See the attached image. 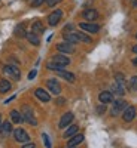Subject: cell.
I'll return each instance as SVG.
<instances>
[{
  "mask_svg": "<svg viewBox=\"0 0 137 148\" xmlns=\"http://www.w3.org/2000/svg\"><path fill=\"white\" fill-rule=\"evenodd\" d=\"M61 0H46V3H48V6L49 8H52V6H55L57 3H60Z\"/></svg>",
  "mask_w": 137,
  "mask_h": 148,
  "instance_id": "obj_32",
  "label": "cell"
},
{
  "mask_svg": "<svg viewBox=\"0 0 137 148\" xmlns=\"http://www.w3.org/2000/svg\"><path fill=\"white\" fill-rule=\"evenodd\" d=\"M97 111H98V113H100V114H102V113H103V111H104V105H102V107H98V108H97Z\"/></svg>",
  "mask_w": 137,
  "mask_h": 148,
  "instance_id": "obj_36",
  "label": "cell"
},
{
  "mask_svg": "<svg viewBox=\"0 0 137 148\" xmlns=\"http://www.w3.org/2000/svg\"><path fill=\"white\" fill-rule=\"evenodd\" d=\"M133 6H134V8H137V0H133Z\"/></svg>",
  "mask_w": 137,
  "mask_h": 148,
  "instance_id": "obj_39",
  "label": "cell"
},
{
  "mask_svg": "<svg viewBox=\"0 0 137 148\" xmlns=\"http://www.w3.org/2000/svg\"><path fill=\"white\" fill-rule=\"evenodd\" d=\"M3 71L8 74V76H10L14 80H19L21 79V71L15 65H5L3 67Z\"/></svg>",
  "mask_w": 137,
  "mask_h": 148,
  "instance_id": "obj_3",
  "label": "cell"
},
{
  "mask_svg": "<svg viewBox=\"0 0 137 148\" xmlns=\"http://www.w3.org/2000/svg\"><path fill=\"white\" fill-rule=\"evenodd\" d=\"M133 52H134V53H137V45H136V46H133Z\"/></svg>",
  "mask_w": 137,
  "mask_h": 148,
  "instance_id": "obj_37",
  "label": "cell"
},
{
  "mask_svg": "<svg viewBox=\"0 0 137 148\" xmlns=\"http://www.w3.org/2000/svg\"><path fill=\"white\" fill-rule=\"evenodd\" d=\"M10 120L14 121V123H21L22 121V117H21V114L18 113L17 110H12L10 111Z\"/></svg>",
  "mask_w": 137,
  "mask_h": 148,
  "instance_id": "obj_21",
  "label": "cell"
},
{
  "mask_svg": "<svg viewBox=\"0 0 137 148\" xmlns=\"http://www.w3.org/2000/svg\"><path fill=\"white\" fill-rule=\"evenodd\" d=\"M36 74H37V71H36V70H31L30 74H29V80H33V79L36 77Z\"/></svg>",
  "mask_w": 137,
  "mask_h": 148,
  "instance_id": "obj_33",
  "label": "cell"
},
{
  "mask_svg": "<svg viewBox=\"0 0 137 148\" xmlns=\"http://www.w3.org/2000/svg\"><path fill=\"white\" fill-rule=\"evenodd\" d=\"M31 31H33L34 34L39 36V34H42V33L45 31V27L42 25V22H40V21H34V22H33V25H31Z\"/></svg>",
  "mask_w": 137,
  "mask_h": 148,
  "instance_id": "obj_16",
  "label": "cell"
},
{
  "mask_svg": "<svg viewBox=\"0 0 137 148\" xmlns=\"http://www.w3.org/2000/svg\"><path fill=\"white\" fill-rule=\"evenodd\" d=\"M0 130H2V133H3V135H9V133H10V130H12L10 123H9V121H5L3 125H2V127H0Z\"/></svg>",
  "mask_w": 137,
  "mask_h": 148,
  "instance_id": "obj_27",
  "label": "cell"
},
{
  "mask_svg": "<svg viewBox=\"0 0 137 148\" xmlns=\"http://www.w3.org/2000/svg\"><path fill=\"white\" fill-rule=\"evenodd\" d=\"M0 121H2V116H0Z\"/></svg>",
  "mask_w": 137,
  "mask_h": 148,
  "instance_id": "obj_41",
  "label": "cell"
},
{
  "mask_svg": "<svg viewBox=\"0 0 137 148\" xmlns=\"http://www.w3.org/2000/svg\"><path fill=\"white\" fill-rule=\"evenodd\" d=\"M134 117H136V108L134 107H127L125 111H124V114H122L124 121H131V120H134Z\"/></svg>",
  "mask_w": 137,
  "mask_h": 148,
  "instance_id": "obj_9",
  "label": "cell"
},
{
  "mask_svg": "<svg viewBox=\"0 0 137 148\" xmlns=\"http://www.w3.org/2000/svg\"><path fill=\"white\" fill-rule=\"evenodd\" d=\"M98 99H100V102H103V104H109V102L113 101V93L104 90V92H102L100 95H98Z\"/></svg>",
  "mask_w": 137,
  "mask_h": 148,
  "instance_id": "obj_11",
  "label": "cell"
},
{
  "mask_svg": "<svg viewBox=\"0 0 137 148\" xmlns=\"http://www.w3.org/2000/svg\"><path fill=\"white\" fill-rule=\"evenodd\" d=\"M115 79H116V83H119V84L124 86V82H125V80H124V74L116 73V74H115Z\"/></svg>",
  "mask_w": 137,
  "mask_h": 148,
  "instance_id": "obj_29",
  "label": "cell"
},
{
  "mask_svg": "<svg viewBox=\"0 0 137 148\" xmlns=\"http://www.w3.org/2000/svg\"><path fill=\"white\" fill-rule=\"evenodd\" d=\"M125 108H127V102L122 101V99H118V101L113 102V107H112V110H110V114L113 116V117H116V116H119Z\"/></svg>",
  "mask_w": 137,
  "mask_h": 148,
  "instance_id": "obj_2",
  "label": "cell"
},
{
  "mask_svg": "<svg viewBox=\"0 0 137 148\" xmlns=\"http://www.w3.org/2000/svg\"><path fill=\"white\" fill-rule=\"evenodd\" d=\"M83 141V135H73L72 136V139H69V147H76V145H79L81 142Z\"/></svg>",
  "mask_w": 137,
  "mask_h": 148,
  "instance_id": "obj_18",
  "label": "cell"
},
{
  "mask_svg": "<svg viewBox=\"0 0 137 148\" xmlns=\"http://www.w3.org/2000/svg\"><path fill=\"white\" fill-rule=\"evenodd\" d=\"M64 102H66V99H63V98H60V99H57V104H58V105H63Z\"/></svg>",
  "mask_w": 137,
  "mask_h": 148,
  "instance_id": "obj_35",
  "label": "cell"
},
{
  "mask_svg": "<svg viewBox=\"0 0 137 148\" xmlns=\"http://www.w3.org/2000/svg\"><path fill=\"white\" fill-rule=\"evenodd\" d=\"M22 120H26L27 123H30V125H33V126L37 125V120H36L34 116H33L31 108L27 107V105H24V107H22Z\"/></svg>",
  "mask_w": 137,
  "mask_h": 148,
  "instance_id": "obj_1",
  "label": "cell"
},
{
  "mask_svg": "<svg viewBox=\"0 0 137 148\" xmlns=\"http://www.w3.org/2000/svg\"><path fill=\"white\" fill-rule=\"evenodd\" d=\"M61 16H63V10L61 9H57V10H54L51 15L48 16V24L49 25H57V24L60 22V19H61Z\"/></svg>",
  "mask_w": 137,
  "mask_h": 148,
  "instance_id": "obj_5",
  "label": "cell"
},
{
  "mask_svg": "<svg viewBox=\"0 0 137 148\" xmlns=\"http://www.w3.org/2000/svg\"><path fill=\"white\" fill-rule=\"evenodd\" d=\"M42 138H43V142H45V147H46V148H51V147H52V145H51V141H49V138H48L46 133L42 135Z\"/></svg>",
  "mask_w": 137,
  "mask_h": 148,
  "instance_id": "obj_30",
  "label": "cell"
},
{
  "mask_svg": "<svg viewBox=\"0 0 137 148\" xmlns=\"http://www.w3.org/2000/svg\"><path fill=\"white\" fill-rule=\"evenodd\" d=\"M9 89H10V83H9L8 80H5V79L0 80V93H5V92H8Z\"/></svg>",
  "mask_w": 137,
  "mask_h": 148,
  "instance_id": "obj_22",
  "label": "cell"
},
{
  "mask_svg": "<svg viewBox=\"0 0 137 148\" xmlns=\"http://www.w3.org/2000/svg\"><path fill=\"white\" fill-rule=\"evenodd\" d=\"M46 2V0H33V2H31V6L33 8H37V6H40L42 3H45Z\"/></svg>",
  "mask_w": 137,
  "mask_h": 148,
  "instance_id": "obj_31",
  "label": "cell"
},
{
  "mask_svg": "<svg viewBox=\"0 0 137 148\" xmlns=\"http://www.w3.org/2000/svg\"><path fill=\"white\" fill-rule=\"evenodd\" d=\"M14 138L17 142H29L30 141V136H29V133L24 130V129H15L14 130Z\"/></svg>",
  "mask_w": 137,
  "mask_h": 148,
  "instance_id": "obj_4",
  "label": "cell"
},
{
  "mask_svg": "<svg viewBox=\"0 0 137 148\" xmlns=\"http://www.w3.org/2000/svg\"><path fill=\"white\" fill-rule=\"evenodd\" d=\"M79 28L86 31V33H98V30H100V27L97 24H90V22H81Z\"/></svg>",
  "mask_w": 137,
  "mask_h": 148,
  "instance_id": "obj_7",
  "label": "cell"
},
{
  "mask_svg": "<svg viewBox=\"0 0 137 148\" xmlns=\"http://www.w3.org/2000/svg\"><path fill=\"white\" fill-rule=\"evenodd\" d=\"M130 88H131L133 90H137V76L131 77V80H130Z\"/></svg>",
  "mask_w": 137,
  "mask_h": 148,
  "instance_id": "obj_28",
  "label": "cell"
},
{
  "mask_svg": "<svg viewBox=\"0 0 137 148\" xmlns=\"http://www.w3.org/2000/svg\"><path fill=\"white\" fill-rule=\"evenodd\" d=\"M27 40L31 43V45H34V46H39L40 45V39H39V36H37V34H34L33 31L31 33H27Z\"/></svg>",
  "mask_w": 137,
  "mask_h": 148,
  "instance_id": "obj_17",
  "label": "cell"
},
{
  "mask_svg": "<svg viewBox=\"0 0 137 148\" xmlns=\"http://www.w3.org/2000/svg\"><path fill=\"white\" fill-rule=\"evenodd\" d=\"M133 64H134V65L137 67V58H134V59H133Z\"/></svg>",
  "mask_w": 137,
  "mask_h": 148,
  "instance_id": "obj_38",
  "label": "cell"
},
{
  "mask_svg": "<svg viewBox=\"0 0 137 148\" xmlns=\"http://www.w3.org/2000/svg\"><path fill=\"white\" fill-rule=\"evenodd\" d=\"M112 93H116V95H124L125 92H124V86L119 84V83H115L113 86H112Z\"/></svg>",
  "mask_w": 137,
  "mask_h": 148,
  "instance_id": "obj_23",
  "label": "cell"
},
{
  "mask_svg": "<svg viewBox=\"0 0 137 148\" xmlns=\"http://www.w3.org/2000/svg\"><path fill=\"white\" fill-rule=\"evenodd\" d=\"M52 61H54V62L55 64H60V65H69L70 64V59L67 58V56H64V55H54V58H52Z\"/></svg>",
  "mask_w": 137,
  "mask_h": 148,
  "instance_id": "obj_13",
  "label": "cell"
},
{
  "mask_svg": "<svg viewBox=\"0 0 137 148\" xmlns=\"http://www.w3.org/2000/svg\"><path fill=\"white\" fill-rule=\"evenodd\" d=\"M78 129H79V127H78L76 125H73L72 127H69V129H67V130L64 132V138H72V136H73V135H76V132H78Z\"/></svg>",
  "mask_w": 137,
  "mask_h": 148,
  "instance_id": "obj_24",
  "label": "cell"
},
{
  "mask_svg": "<svg viewBox=\"0 0 137 148\" xmlns=\"http://www.w3.org/2000/svg\"><path fill=\"white\" fill-rule=\"evenodd\" d=\"M69 148H76V147H69Z\"/></svg>",
  "mask_w": 137,
  "mask_h": 148,
  "instance_id": "obj_40",
  "label": "cell"
},
{
  "mask_svg": "<svg viewBox=\"0 0 137 148\" xmlns=\"http://www.w3.org/2000/svg\"><path fill=\"white\" fill-rule=\"evenodd\" d=\"M14 33H15V36H17V37H26V36H27L26 25H24V24H19V25H17V27H15V30H14Z\"/></svg>",
  "mask_w": 137,
  "mask_h": 148,
  "instance_id": "obj_20",
  "label": "cell"
},
{
  "mask_svg": "<svg viewBox=\"0 0 137 148\" xmlns=\"http://www.w3.org/2000/svg\"><path fill=\"white\" fill-rule=\"evenodd\" d=\"M73 113H66L63 117H61V120H60V127H66V126H69L70 123L73 121Z\"/></svg>",
  "mask_w": 137,
  "mask_h": 148,
  "instance_id": "obj_12",
  "label": "cell"
},
{
  "mask_svg": "<svg viewBox=\"0 0 137 148\" xmlns=\"http://www.w3.org/2000/svg\"><path fill=\"white\" fill-rule=\"evenodd\" d=\"M57 49H58L60 52H63V53H73V52H74L73 45H72V43H69V42L58 43V45H57Z\"/></svg>",
  "mask_w": 137,
  "mask_h": 148,
  "instance_id": "obj_8",
  "label": "cell"
},
{
  "mask_svg": "<svg viewBox=\"0 0 137 148\" xmlns=\"http://www.w3.org/2000/svg\"><path fill=\"white\" fill-rule=\"evenodd\" d=\"M97 16H98V14H97L95 9H86V10L83 12V18H85L86 21H95Z\"/></svg>",
  "mask_w": 137,
  "mask_h": 148,
  "instance_id": "obj_14",
  "label": "cell"
},
{
  "mask_svg": "<svg viewBox=\"0 0 137 148\" xmlns=\"http://www.w3.org/2000/svg\"><path fill=\"white\" fill-rule=\"evenodd\" d=\"M76 36H78L79 42H83V43H91V42H92V40H91V37H90V36H86L85 33H76Z\"/></svg>",
  "mask_w": 137,
  "mask_h": 148,
  "instance_id": "obj_26",
  "label": "cell"
},
{
  "mask_svg": "<svg viewBox=\"0 0 137 148\" xmlns=\"http://www.w3.org/2000/svg\"><path fill=\"white\" fill-rule=\"evenodd\" d=\"M34 95H36V98H39V99L42 101V102H49V99H51V96H49V93L46 92V90H43V89H36V92H34Z\"/></svg>",
  "mask_w": 137,
  "mask_h": 148,
  "instance_id": "obj_10",
  "label": "cell"
},
{
  "mask_svg": "<svg viewBox=\"0 0 137 148\" xmlns=\"http://www.w3.org/2000/svg\"><path fill=\"white\" fill-rule=\"evenodd\" d=\"M64 40L69 42V43H72V45H76V43L79 42L76 33H66V34H64Z\"/></svg>",
  "mask_w": 137,
  "mask_h": 148,
  "instance_id": "obj_19",
  "label": "cell"
},
{
  "mask_svg": "<svg viewBox=\"0 0 137 148\" xmlns=\"http://www.w3.org/2000/svg\"><path fill=\"white\" fill-rule=\"evenodd\" d=\"M22 148H36V145H34V144H31V142H27V144L24 145Z\"/></svg>",
  "mask_w": 137,
  "mask_h": 148,
  "instance_id": "obj_34",
  "label": "cell"
},
{
  "mask_svg": "<svg viewBox=\"0 0 137 148\" xmlns=\"http://www.w3.org/2000/svg\"><path fill=\"white\" fill-rule=\"evenodd\" d=\"M58 73V76L60 77H63L64 80H67V82H70V83H73L74 82V74H72V73H69V71H64V70H60V71H57Z\"/></svg>",
  "mask_w": 137,
  "mask_h": 148,
  "instance_id": "obj_15",
  "label": "cell"
},
{
  "mask_svg": "<svg viewBox=\"0 0 137 148\" xmlns=\"http://www.w3.org/2000/svg\"><path fill=\"white\" fill-rule=\"evenodd\" d=\"M46 86H48L49 92H52L54 95H60V92H61V86H60V83H58L55 79H49V80L46 82Z\"/></svg>",
  "mask_w": 137,
  "mask_h": 148,
  "instance_id": "obj_6",
  "label": "cell"
},
{
  "mask_svg": "<svg viewBox=\"0 0 137 148\" xmlns=\"http://www.w3.org/2000/svg\"><path fill=\"white\" fill-rule=\"evenodd\" d=\"M136 37H137V36H136Z\"/></svg>",
  "mask_w": 137,
  "mask_h": 148,
  "instance_id": "obj_42",
  "label": "cell"
},
{
  "mask_svg": "<svg viewBox=\"0 0 137 148\" xmlns=\"http://www.w3.org/2000/svg\"><path fill=\"white\" fill-rule=\"evenodd\" d=\"M46 68L51 70V71H60V70H63L64 67L60 65V64H55L54 61H52V62H48V64H46Z\"/></svg>",
  "mask_w": 137,
  "mask_h": 148,
  "instance_id": "obj_25",
  "label": "cell"
}]
</instances>
